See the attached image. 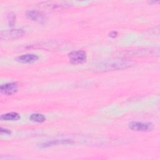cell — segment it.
Wrapping results in <instances>:
<instances>
[{
    "mask_svg": "<svg viewBox=\"0 0 160 160\" xmlns=\"http://www.w3.org/2000/svg\"><path fill=\"white\" fill-rule=\"evenodd\" d=\"M133 62L128 60L115 59L101 61L93 66L92 69L95 72H106L118 69H122L131 67Z\"/></svg>",
    "mask_w": 160,
    "mask_h": 160,
    "instance_id": "6da1fadb",
    "label": "cell"
},
{
    "mask_svg": "<svg viewBox=\"0 0 160 160\" xmlns=\"http://www.w3.org/2000/svg\"><path fill=\"white\" fill-rule=\"evenodd\" d=\"M129 128L131 130L135 131L149 132L154 129V126L151 122L132 121L129 124Z\"/></svg>",
    "mask_w": 160,
    "mask_h": 160,
    "instance_id": "7a4b0ae2",
    "label": "cell"
},
{
    "mask_svg": "<svg viewBox=\"0 0 160 160\" xmlns=\"http://www.w3.org/2000/svg\"><path fill=\"white\" fill-rule=\"evenodd\" d=\"M69 59L73 64H82L86 61V54L83 51H74L69 53Z\"/></svg>",
    "mask_w": 160,
    "mask_h": 160,
    "instance_id": "3957f363",
    "label": "cell"
},
{
    "mask_svg": "<svg viewBox=\"0 0 160 160\" xmlns=\"http://www.w3.org/2000/svg\"><path fill=\"white\" fill-rule=\"evenodd\" d=\"M24 31L21 29H9L3 31L1 32L0 38L4 40H11L19 38L23 36Z\"/></svg>",
    "mask_w": 160,
    "mask_h": 160,
    "instance_id": "277c9868",
    "label": "cell"
},
{
    "mask_svg": "<svg viewBox=\"0 0 160 160\" xmlns=\"http://www.w3.org/2000/svg\"><path fill=\"white\" fill-rule=\"evenodd\" d=\"M18 85L16 82H9L5 84L1 85L0 87V91L1 93L6 95H12L14 94L18 90Z\"/></svg>",
    "mask_w": 160,
    "mask_h": 160,
    "instance_id": "5b68a950",
    "label": "cell"
},
{
    "mask_svg": "<svg viewBox=\"0 0 160 160\" xmlns=\"http://www.w3.org/2000/svg\"><path fill=\"white\" fill-rule=\"evenodd\" d=\"M38 56L34 54H26L18 56L16 58V60L20 63L29 64L34 62L38 59Z\"/></svg>",
    "mask_w": 160,
    "mask_h": 160,
    "instance_id": "8992f818",
    "label": "cell"
},
{
    "mask_svg": "<svg viewBox=\"0 0 160 160\" xmlns=\"http://www.w3.org/2000/svg\"><path fill=\"white\" fill-rule=\"evenodd\" d=\"M26 16L30 20L42 22L44 21V18L42 14H41L38 11L34 10H30L26 12Z\"/></svg>",
    "mask_w": 160,
    "mask_h": 160,
    "instance_id": "52a82bcc",
    "label": "cell"
},
{
    "mask_svg": "<svg viewBox=\"0 0 160 160\" xmlns=\"http://www.w3.org/2000/svg\"><path fill=\"white\" fill-rule=\"evenodd\" d=\"M20 119V116L18 112H11L4 114L1 116V119L2 121H18Z\"/></svg>",
    "mask_w": 160,
    "mask_h": 160,
    "instance_id": "ba28073f",
    "label": "cell"
},
{
    "mask_svg": "<svg viewBox=\"0 0 160 160\" xmlns=\"http://www.w3.org/2000/svg\"><path fill=\"white\" fill-rule=\"evenodd\" d=\"M71 143V140L69 139H60V140H52L51 141H48L41 145L42 148H47L49 146L57 145V144H69Z\"/></svg>",
    "mask_w": 160,
    "mask_h": 160,
    "instance_id": "9c48e42d",
    "label": "cell"
},
{
    "mask_svg": "<svg viewBox=\"0 0 160 160\" xmlns=\"http://www.w3.org/2000/svg\"><path fill=\"white\" fill-rule=\"evenodd\" d=\"M29 119L31 121L33 122H42L46 120L45 116L43 114H39V113L32 114L30 116Z\"/></svg>",
    "mask_w": 160,
    "mask_h": 160,
    "instance_id": "30bf717a",
    "label": "cell"
},
{
    "mask_svg": "<svg viewBox=\"0 0 160 160\" xmlns=\"http://www.w3.org/2000/svg\"><path fill=\"white\" fill-rule=\"evenodd\" d=\"M8 21L9 26H13L16 21V16L12 12H10L8 14Z\"/></svg>",
    "mask_w": 160,
    "mask_h": 160,
    "instance_id": "8fae6325",
    "label": "cell"
},
{
    "mask_svg": "<svg viewBox=\"0 0 160 160\" xmlns=\"http://www.w3.org/2000/svg\"><path fill=\"white\" fill-rule=\"evenodd\" d=\"M1 134L4 133V134H11V131L8 129L1 128Z\"/></svg>",
    "mask_w": 160,
    "mask_h": 160,
    "instance_id": "7c38bea8",
    "label": "cell"
},
{
    "mask_svg": "<svg viewBox=\"0 0 160 160\" xmlns=\"http://www.w3.org/2000/svg\"><path fill=\"white\" fill-rule=\"evenodd\" d=\"M118 36V32L116 31H112L111 32H110L109 34V36H111V38H116Z\"/></svg>",
    "mask_w": 160,
    "mask_h": 160,
    "instance_id": "4fadbf2b",
    "label": "cell"
}]
</instances>
